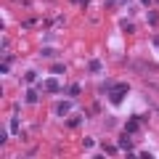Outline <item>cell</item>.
Instances as JSON below:
<instances>
[{
    "instance_id": "obj_1",
    "label": "cell",
    "mask_w": 159,
    "mask_h": 159,
    "mask_svg": "<svg viewBox=\"0 0 159 159\" xmlns=\"http://www.w3.org/2000/svg\"><path fill=\"white\" fill-rule=\"evenodd\" d=\"M127 90H130V85H127V82H119V85H111V90H109V101H111L114 106H119V103H122V98L127 96Z\"/></svg>"
},
{
    "instance_id": "obj_2",
    "label": "cell",
    "mask_w": 159,
    "mask_h": 159,
    "mask_svg": "<svg viewBox=\"0 0 159 159\" xmlns=\"http://www.w3.org/2000/svg\"><path fill=\"white\" fill-rule=\"evenodd\" d=\"M72 101H66V98H61V101H56L53 103V114L56 117H69V111H72Z\"/></svg>"
},
{
    "instance_id": "obj_3",
    "label": "cell",
    "mask_w": 159,
    "mask_h": 159,
    "mask_svg": "<svg viewBox=\"0 0 159 159\" xmlns=\"http://www.w3.org/2000/svg\"><path fill=\"white\" fill-rule=\"evenodd\" d=\"M117 143H119L122 148H125V154H127V157H135V151H133V146H130V133H122V135L117 138Z\"/></svg>"
},
{
    "instance_id": "obj_4",
    "label": "cell",
    "mask_w": 159,
    "mask_h": 159,
    "mask_svg": "<svg viewBox=\"0 0 159 159\" xmlns=\"http://www.w3.org/2000/svg\"><path fill=\"white\" fill-rule=\"evenodd\" d=\"M43 90H45V93H58V90H61V85H58L56 74H51V77H48L45 82H43Z\"/></svg>"
},
{
    "instance_id": "obj_5",
    "label": "cell",
    "mask_w": 159,
    "mask_h": 159,
    "mask_svg": "<svg viewBox=\"0 0 159 159\" xmlns=\"http://www.w3.org/2000/svg\"><path fill=\"white\" fill-rule=\"evenodd\" d=\"M82 122H85L82 114H69V117H66V127H72V130H74V127H80Z\"/></svg>"
},
{
    "instance_id": "obj_6",
    "label": "cell",
    "mask_w": 159,
    "mask_h": 159,
    "mask_svg": "<svg viewBox=\"0 0 159 159\" xmlns=\"http://www.w3.org/2000/svg\"><path fill=\"white\" fill-rule=\"evenodd\" d=\"M37 90H32V88H27V93H24V103H29V106H34L37 103Z\"/></svg>"
},
{
    "instance_id": "obj_7",
    "label": "cell",
    "mask_w": 159,
    "mask_h": 159,
    "mask_svg": "<svg viewBox=\"0 0 159 159\" xmlns=\"http://www.w3.org/2000/svg\"><path fill=\"white\" fill-rule=\"evenodd\" d=\"M138 130H141V119H127L125 133H130V135H133V133H138Z\"/></svg>"
},
{
    "instance_id": "obj_8",
    "label": "cell",
    "mask_w": 159,
    "mask_h": 159,
    "mask_svg": "<svg viewBox=\"0 0 159 159\" xmlns=\"http://www.w3.org/2000/svg\"><path fill=\"white\" fill-rule=\"evenodd\" d=\"M146 21H148V27H159V11L151 8V11L146 13Z\"/></svg>"
},
{
    "instance_id": "obj_9",
    "label": "cell",
    "mask_w": 159,
    "mask_h": 159,
    "mask_svg": "<svg viewBox=\"0 0 159 159\" xmlns=\"http://www.w3.org/2000/svg\"><path fill=\"white\" fill-rule=\"evenodd\" d=\"M11 66H13V56H8V53H6V56H3V66H0V72L8 74V72H11Z\"/></svg>"
},
{
    "instance_id": "obj_10",
    "label": "cell",
    "mask_w": 159,
    "mask_h": 159,
    "mask_svg": "<svg viewBox=\"0 0 159 159\" xmlns=\"http://www.w3.org/2000/svg\"><path fill=\"white\" fill-rule=\"evenodd\" d=\"M88 69H90L93 74H98L103 69V64H101V58H90V61H88Z\"/></svg>"
},
{
    "instance_id": "obj_11",
    "label": "cell",
    "mask_w": 159,
    "mask_h": 159,
    "mask_svg": "<svg viewBox=\"0 0 159 159\" xmlns=\"http://www.w3.org/2000/svg\"><path fill=\"white\" fill-rule=\"evenodd\" d=\"M8 130H11V135H16V133H19V114L16 111H13L11 122H8Z\"/></svg>"
},
{
    "instance_id": "obj_12",
    "label": "cell",
    "mask_w": 159,
    "mask_h": 159,
    "mask_svg": "<svg viewBox=\"0 0 159 159\" xmlns=\"http://www.w3.org/2000/svg\"><path fill=\"white\" fill-rule=\"evenodd\" d=\"M66 72V64H51V74H64Z\"/></svg>"
},
{
    "instance_id": "obj_13",
    "label": "cell",
    "mask_w": 159,
    "mask_h": 159,
    "mask_svg": "<svg viewBox=\"0 0 159 159\" xmlns=\"http://www.w3.org/2000/svg\"><path fill=\"white\" fill-rule=\"evenodd\" d=\"M103 154H106V157H114V154H117V146H114V143H103Z\"/></svg>"
},
{
    "instance_id": "obj_14",
    "label": "cell",
    "mask_w": 159,
    "mask_h": 159,
    "mask_svg": "<svg viewBox=\"0 0 159 159\" xmlns=\"http://www.w3.org/2000/svg\"><path fill=\"white\" fill-rule=\"evenodd\" d=\"M34 80H37V72H34V69H29V72L24 74V82H34Z\"/></svg>"
},
{
    "instance_id": "obj_15",
    "label": "cell",
    "mask_w": 159,
    "mask_h": 159,
    "mask_svg": "<svg viewBox=\"0 0 159 159\" xmlns=\"http://www.w3.org/2000/svg\"><path fill=\"white\" fill-rule=\"evenodd\" d=\"M111 85H114V82H109V80H106V82H101V85H98V90H101V93H106V96H109V90H111Z\"/></svg>"
},
{
    "instance_id": "obj_16",
    "label": "cell",
    "mask_w": 159,
    "mask_h": 159,
    "mask_svg": "<svg viewBox=\"0 0 159 159\" xmlns=\"http://www.w3.org/2000/svg\"><path fill=\"white\" fill-rule=\"evenodd\" d=\"M66 93H69V96H72V98H77L80 93H82V88H80V85H72V88H69Z\"/></svg>"
},
{
    "instance_id": "obj_17",
    "label": "cell",
    "mask_w": 159,
    "mask_h": 159,
    "mask_svg": "<svg viewBox=\"0 0 159 159\" xmlns=\"http://www.w3.org/2000/svg\"><path fill=\"white\" fill-rule=\"evenodd\" d=\"M119 27L125 29V32H133V24H130V21H127V19H119Z\"/></svg>"
},
{
    "instance_id": "obj_18",
    "label": "cell",
    "mask_w": 159,
    "mask_h": 159,
    "mask_svg": "<svg viewBox=\"0 0 159 159\" xmlns=\"http://www.w3.org/2000/svg\"><path fill=\"white\" fill-rule=\"evenodd\" d=\"M72 3H74V6H80V8H88V6H90V0H72Z\"/></svg>"
},
{
    "instance_id": "obj_19",
    "label": "cell",
    "mask_w": 159,
    "mask_h": 159,
    "mask_svg": "<svg viewBox=\"0 0 159 159\" xmlns=\"http://www.w3.org/2000/svg\"><path fill=\"white\" fill-rule=\"evenodd\" d=\"M0 143H3V146H6V143H8V127H6V130H3V133H0Z\"/></svg>"
},
{
    "instance_id": "obj_20",
    "label": "cell",
    "mask_w": 159,
    "mask_h": 159,
    "mask_svg": "<svg viewBox=\"0 0 159 159\" xmlns=\"http://www.w3.org/2000/svg\"><path fill=\"white\" fill-rule=\"evenodd\" d=\"M34 24H37V19H27V21H24V29H29V27H34Z\"/></svg>"
},
{
    "instance_id": "obj_21",
    "label": "cell",
    "mask_w": 159,
    "mask_h": 159,
    "mask_svg": "<svg viewBox=\"0 0 159 159\" xmlns=\"http://www.w3.org/2000/svg\"><path fill=\"white\" fill-rule=\"evenodd\" d=\"M141 3H143L146 8H151V3H154V0H141Z\"/></svg>"
},
{
    "instance_id": "obj_22",
    "label": "cell",
    "mask_w": 159,
    "mask_h": 159,
    "mask_svg": "<svg viewBox=\"0 0 159 159\" xmlns=\"http://www.w3.org/2000/svg\"><path fill=\"white\" fill-rule=\"evenodd\" d=\"M117 3H125V6H127V3H133V0H117Z\"/></svg>"
},
{
    "instance_id": "obj_23",
    "label": "cell",
    "mask_w": 159,
    "mask_h": 159,
    "mask_svg": "<svg viewBox=\"0 0 159 159\" xmlns=\"http://www.w3.org/2000/svg\"><path fill=\"white\" fill-rule=\"evenodd\" d=\"M157 3H159V0H157Z\"/></svg>"
}]
</instances>
